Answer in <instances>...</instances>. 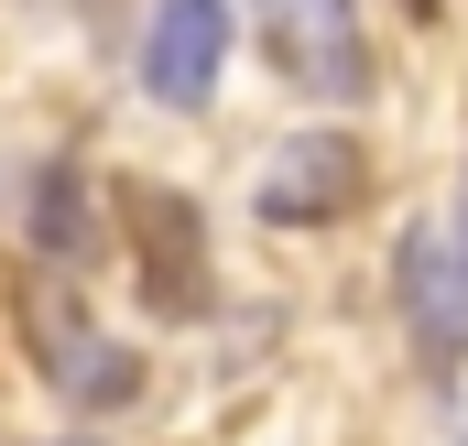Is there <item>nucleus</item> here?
Segmentation results:
<instances>
[{"instance_id": "nucleus-1", "label": "nucleus", "mask_w": 468, "mask_h": 446, "mask_svg": "<svg viewBox=\"0 0 468 446\" xmlns=\"http://www.w3.org/2000/svg\"><path fill=\"white\" fill-rule=\"evenodd\" d=\"M250 11V44L305 88V99H370V22L359 0H239Z\"/></svg>"}, {"instance_id": "nucleus-2", "label": "nucleus", "mask_w": 468, "mask_h": 446, "mask_svg": "<svg viewBox=\"0 0 468 446\" xmlns=\"http://www.w3.org/2000/svg\"><path fill=\"white\" fill-rule=\"evenodd\" d=\"M370 196V153H359L349 131H294V142H272L261 153V186H250V207L272 228H338Z\"/></svg>"}, {"instance_id": "nucleus-3", "label": "nucleus", "mask_w": 468, "mask_h": 446, "mask_svg": "<svg viewBox=\"0 0 468 446\" xmlns=\"http://www.w3.org/2000/svg\"><path fill=\"white\" fill-rule=\"evenodd\" d=\"M22 337H33L44 381H55L66 403H88V414H110V403L142 392V359H131L120 337L88 327V305H66V283H22Z\"/></svg>"}, {"instance_id": "nucleus-4", "label": "nucleus", "mask_w": 468, "mask_h": 446, "mask_svg": "<svg viewBox=\"0 0 468 446\" xmlns=\"http://www.w3.org/2000/svg\"><path fill=\"white\" fill-rule=\"evenodd\" d=\"M392 283H403V327H414L425 381H458V359H468V261H458V228L414 218L403 250H392Z\"/></svg>"}, {"instance_id": "nucleus-5", "label": "nucleus", "mask_w": 468, "mask_h": 446, "mask_svg": "<svg viewBox=\"0 0 468 446\" xmlns=\"http://www.w3.org/2000/svg\"><path fill=\"white\" fill-rule=\"evenodd\" d=\"M131 261H142V305L153 316H207V218L186 186H131Z\"/></svg>"}, {"instance_id": "nucleus-6", "label": "nucleus", "mask_w": 468, "mask_h": 446, "mask_svg": "<svg viewBox=\"0 0 468 446\" xmlns=\"http://www.w3.org/2000/svg\"><path fill=\"white\" fill-rule=\"evenodd\" d=\"M229 66V0H153L142 22V99L153 110H207Z\"/></svg>"}, {"instance_id": "nucleus-7", "label": "nucleus", "mask_w": 468, "mask_h": 446, "mask_svg": "<svg viewBox=\"0 0 468 446\" xmlns=\"http://www.w3.org/2000/svg\"><path fill=\"white\" fill-rule=\"evenodd\" d=\"M33 239H44L55 261H66V250H88V186H77L66 164H44V175H33Z\"/></svg>"}, {"instance_id": "nucleus-8", "label": "nucleus", "mask_w": 468, "mask_h": 446, "mask_svg": "<svg viewBox=\"0 0 468 446\" xmlns=\"http://www.w3.org/2000/svg\"><path fill=\"white\" fill-rule=\"evenodd\" d=\"M458 261H468V175H458Z\"/></svg>"}]
</instances>
